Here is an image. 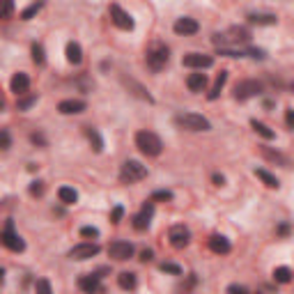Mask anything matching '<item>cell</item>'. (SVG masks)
<instances>
[{
	"mask_svg": "<svg viewBox=\"0 0 294 294\" xmlns=\"http://www.w3.org/2000/svg\"><path fill=\"white\" fill-rule=\"evenodd\" d=\"M10 145H12V138H10V131L7 129H3L0 131V147H3V150H10Z\"/></svg>",
	"mask_w": 294,
	"mask_h": 294,
	"instance_id": "cell-36",
	"label": "cell"
},
{
	"mask_svg": "<svg viewBox=\"0 0 294 294\" xmlns=\"http://www.w3.org/2000/svg\"><path fill=\"white\" fill-rule=\"evenodd\" d=\"M173 30L177 35H196L198 30H200V26H198V21L196 19H189V17H184V19H177L175 21V26H173Z\"/></svg>",
	"mask_w": 294,
	"mask_h": 294,
	"instance_id": "cell-14",
	"label": "cell"
},
{
	"mask_svg": "<svg viewBox=\"0 0 294 294\" xmlns=\"http://www.w3.org/2000/svg\"><path fill=\"white\" fill-rule=\"evenodd\" d=\"M58 110L62 115H78L85 110V101H81V99H65V101L58 104Z\"/></svg>",
	"mask_w": 294,
	"mask_h": 294,
	"instance_id": "cell-16",
	"label": "cell"
},
{
	"mask_svg": "<svg viewBox=\"0 0 294 294\" xmlns=\"http://www.w3.org/2000/svg\"><path fill=\"white\" fill-rule=\"evenodd\" d=\"M65 55H67V62H71V65H81V60H83V51H81V46H78L76 42L67 44Z\"/></svg>",
	"mask_w": 294,
	"mask_h": 294,
	"instance_id": "cell-20",
	"label": "cell"
},
{
	"mask_svg": "<svg viewBox=\"0 0 294 294\" xmlns=\"http://www.w3.org/2000/svg\"><path fill=\"white\" fill-rule=\"evenodd\" d=\"M12 12H14V3H12V0H3V14H0V17H3V19H10Z\"/></svg>",
	"mask_w": 294,
	"mask_h": 294,
	"instance_id": "cell-38",
	"label": "cell"
},
{
	"mask_svg": "<svg viewBox=\"0 0 294 294\" xmlns=\"http://www.w3.org/2000/svg\"><path fill=\"white\" fill-rule=\"evenodd\" d=\"M285 122H287V129L294 131V108H287V110H285Z\"/></svg>",
	"mask_w": 294,
	"mask_h": 294,
	"instance_id": "cell-41",
	"label": "cell"
},
{
	"mask_svg": "<svg viewBox=\"0 0 294 294\" xmlns=\"http://www.w3.org/2000/svg\"><path fill=\"white\" fill-rule=\"evenodd\" d=\"M33 60H35V65H39V67L46 62V53H44L42 44H33Z\"/></svg>",
	"mask_w": 294,
	"mask_h": 294,
	"instance_id": "cell-29",
	"label": "cell"
},
{
	"mask_svg": "<svg viewBox=\"0 0 294 294\" xmlns=\"http://www.w3.org/2000/svg\"><path fill=\"white\" fill-rule=\"evenodd\" d=\"M108 255L113 257V260H117V262L129 260V257H133V244H129V241H122V239L113 241V244L108 246Z\"/></svg>",
	"mask_w": 294,
	"mask_h": 294,
	"instance_id": "cell-9",
	"label": "cell"
},
{
	"mask_svg": "<svg viewBox=\"0 0 294 294\" xmlns=\"http://www.w3.org/2000/svg\"><path fill=\"white\" fill-rule=\"evenodd\" d=\"M39 10H42V3H35V5H30L28 10H23V12H21V19H23V21H30V19H33Z\"/></svg>",
	"mask_w": 294,
	"mask_h": 294,
	"instance_id": "cell-31",
	"label": "cell"
},
{
	"mask_svg": "<svg viewBox=\"0 0 294 294\" xmlns=\"http://www.w3.org/2000/svg\"><path fill=\"white\" fill-rule=\"evenodd\" d=\"M186 85H189L191 92H202L205 87H207V76L205 74H191L186 78Z\"/></svg>",
	"mask_w": 294,
	"mask_h": 294,
	"instance_id": "cell-19",
	"label": "cell"
},
{
	"mask_svg": "<svg viewBox=\"0 0 294 294\" xmlns=\"http://www.w3.org/2000/svg\"><path fill=\"white\" fill-rule=\"evenodd\" d=\"M209 248H212L214 253H218V255H225V253H230V241L225 239L223 234H212L209 237Z\"/></svg>",
	"mask_w": 294,
	"mask_h": 294,
	"instance_id": "cell-17",
	"label": "cell"
},
{
	"mask_svg": "<svg viewBox=\"0 0 294 294\" xmlns=\"http://www.w3.org/2000/svg\"><path fill=\"white\" fill-rule=\"evenodd\" d=\"M110 19H113V23L120 28V30H133V26H136V23H133V17H131L129 12L122 10L117 3L110 5Z\"/></svg>",
	"mask_w": 294,
	"mask_h": 294,
	"instance_id": "cell-8",
	"label": "cell"
},
{
	"mask_svg": "<svg viewBox=\"0 0 294 294\" xmlns=\"http://www.w3.org/2000/svg\"><path fill=\"white\" fill-rule=\"evenodd\" d=\"M152 216H154V205H152V200H150V202H145L140 212L133 216V228H136L138 232L147 230L150 228V223H152Z\"/></svg>",
	"mask_w": 294,
	"mask_h": 294,
	"instance_id": "cell-12",
	"label": "cell"
},
{
	"mask_svg": "<svg viewBox=\"0 0 294 294\" xmlns=\"http://www.w3.org/2000/svg\"><path fill=\"white\" fill-rule=\"evenodd\" d=\"M273 280H276V283H280V285H287L289 280H292V269L276 267V269H273Z\"/></svg>",
	"mask_w": 294,
	"mask_h": 294,
	"instance_id": "cell-28",
	"label": "cell"
},
{
	"mask_svg": "<svg viewBox=\"0 0 294 294\" xmlns=\"http://www.w3.org/2000/svg\"><path fill=\"white\" fill-rule=\"evenodd\" d=\"M154 200L170 202V200H173V193H170V191H154V193H152V202H154Z\"/></svg>",
	"mask_w": 294,
	"mask_h": 294,
	"instance_id": "cell-33",
	"label": "cell"
},
{
	"mask_svg": "<svg viewBox=\"0 0 294 294\" xmlns=\"http://www.w3.org/2000/svg\"><path fill=\"white\" fill-rule=\"evenodd\" d=\"M212 42L216 44V49H232V46H239V44H248L251 42V33L246 28H230L223 35L216 33L212 37Z\"/></svg>",
	"mask_w": 294,
	"mask_h": 294,
	"instance_id": "cell-1",
	"label": "cell"
},
{
	"mask_svg": "<svg viewBox=\"0 0 294 294\" xmlns=\"http://www.w3.org/2000/svg\"><path fill=\"white\" fill-rule=\"evenodd\" d=\"M214 184H216V186H225V177H223V175H214Z\"/></svg>",
	"mask_w": 294,
	"mask_h": 294,
	"instance_id": "cell-46",
	"label": "cell"
},
{
	"mask_svg": "<svg viewBox=\"0 0 294 294\" xmlns=\"http://www.w3.org/2000/svg\"><path fill=\"white\" fill-rule=\"evenodd\" d=\"M262 154H264V157H267L269 161H278V164H280V166H285V164H287V159H285L283 154H278V152H271V150H269V147H262Z\"/></svg>",
	"mask_w": 294,
	"mask_h": 294,
	"instance_id": "cell-30",
	"label": "cell"
},
{
	"mask_svg": "<svg viewBox=\"0 0 294 294\" xmlns=\"http://www.w3.org/2000/svg\"><path fill=\"white\" fill-rule=\"evenodd\" d=\"M117 283H120L122 289H136L138 280H136V273H131V271H122L120 276H117Z\"/></svg>",
	"mask_w": 294,
	"mask_h": 294,
	"instance_id": "cell-26",
	"label": "cell"
},
{
	"mask_svg": "<svg viewBox=\"0 0 294 294\" xmlns=\"http://www.w3.org/2000/svg\"><path fill=\"white\" fill-rule=\"evenodd\" d=\"M78 287L83 289V292H101V276H97V273H87V276H81L78 278Z\"/></svg>",
	"mask_w": 294,
	"mask_h": 294,
	"instance_id": "cell-15",
	"label": "cell"
},
{
	"mask_svg": "<svg viewBox=\"0 0 294 294\" xmlns=\"http://www.w3.org/2000/svg\"><path fill=\"white\" fill-rule=\"evenodd\" d=\"M228 292H248V287H244V285H230Z\"/></svg>",
	"mask_w": 294,
	"mask_h": 294,
	"instance_id": "cell-44",
	"label": "cell"
},
{
	"mask_svg": "<svg viewBox=\"0 0 294 294\" xmlns=\"http://www.w3.org/2000/svg\"><path fill=\"white\" fill-rule=\"evenodd\" d=\"M58 198H60V202H65V205H76L78 202V193L71 186H60L58 189Z\"/></svg>",
	"mask_w": 294,
	"mask_h": 294,
	"instance_id": "cell-22",
	"label": "cell"
},
{
	"mask_svg": "<svg viewBox=\"0 0 294 294\" xmlns=\"http://www.w3.org/2000/svg\"><path fill=\"white\" fill-rule=\"evenodd\" d=\"M168 239H170V244H173V248H186L191 241V232L184 225H173V228L168 230Z\"/></svg>",
	"mask_w": 294,
	"mask_h": 294,
	"instance_id": "cell-10",
	"label": "cell"
},
{
	"mask_svg": "<svg viewBox=\"0 0 294 294\" xmlns=\"http://www.w3.org/2000/svg\"><path fill=\"white\" fill-rule=\"evenodd\" d=\"M147 177V168L140 164V161H133V159H129V161H124L120 168V182L122 184H136V182L145 180Z\"/></svg>",
	"mask_w": 294,
	"mask_h": 294,
	"instance_id": "cell-5",
	"label": "cell"
},
{
	"mask_svg": "<svg viewBox=\"0 0 294 294\" xmlns=\"http://www.w3.org/2000/svg\"><path fill=\"white\" fill-rule=\"evenodd\" d=\"M276 232L280 234V237H285V234L289 232V225H287V223H280V225H278V230H276Z\"/></svg>",
	"mask_w": 294,
	"mask_h": 294,
	"instance_id": "cell-43",
	"label": "cell"
},
{
	"mask_svg": "<svg viewBox=\"0 0 294 294\" xmlns=\"http://www.w3.org/2000/svg\"><path fill=\"white\" fill-rule=\"evenodd\" d=\"M251 126H253V131H255L257 136H262L264 140H273V138H276V131H271L267 124H262V122L251 120Z\"/></svg>",
	"mask_w": 294,
	"mask_h": 294,
	"instance_id": "cell-25",
	"label": "cell"
},
{
	"mask_svg": "<svg viewBox=\"0 0 294 294\" xmlns=\"http://www.w3.org/2000/svg\"><path fill=\"white\" fill-rule=\"evenodd\" d=\"M248 21L255 23V26H276L278 19L273 14H257V12H253V14H248Z\"/></svg>",
	"mask_w": 294,
	"mask_h": 294,
	"instance_id": "cell-21",
	"label": "cell"
},
{
	"mask_svg": "<svg viewBox=\"0 0 294 294\" xmlns=\"http://www.w3.org/2000/svg\"><path fill=\"white\" fill-rule=\"evenodd\" d=\"M35 289H37V292H44V294H51V283L49 280H37V283H35Z\"/></svg>",
	"mask_w": 294,
	"mask_h": 294,
	"instance_id": "cell-40",
	"label": "cell"
},
{
	"mask_svg": "<svg viewBox=\"0 0 294 294\" xmlns=\"http://www.w3.org/2000/svg\"><path fill=\"white\" fill-rule=\"evenodd\" d=\"M255 177L264 182V186H269V189H278V186H280V182H278L276 177H273L269 170H264V168H255Z\"/></svg>",
	"mask_w": 294,
	"mask_h": 294,
	"instance_id": "cell-23",
	"label": "cell"
},
{
	"mask_svg": "<svg viewBox=\"0 0 294 294\" xmlns=\"http://www.w3.org/2000/svg\"><path fill=\"white\" fill-rule=\"evenodd\" d=\"M42 193H44V182L35 180L33 184H30V196H42Z\"/></svg>",
	"mask_w": 294,
	"mask_h": 294,
	"instance_id": "cell-37",
	"label": "cell"
},
{
	"mask_svg": "<svg viewBox=\"0 0 294 294\" xmlns=\"http://www.w3.org/2000/svg\"><path fill=\"white\" fill-rule=\"evenodd\" d=\"M152 257H154L152 251H142V253H140V262H150Z\"/></svg>",
	"mask_w": 294,
	"mask_h": 294,
	"instance_id": "cell-45",
	"label": "cell"
},
{
	"mask_svg": "<svg viewBox=\"0 0 294 294\" xmlns=\"http://www.w3.org/2000/svg\"><path fill=\"white\" fill-rule=\"evenodd\" d=\"M136 147L145 154V157H159L161 150H164V142H161V138H159L154 131H138Z\"/></svg>",
	"mask_w": 294,
	"mask_h": 294,
	"instance_id": "cell-2",
	"label": "cell"
},
{
	"mask_svg": "<svg viewBox=\"0 0 294 294\" xmlns=\"http://www.w3.org/2000/svg\"><path fill=\"white\" fill-rule=\"evenodd\" d=\"M175 124L180 126V129H186V131H209L212 129L207 117H202V115H198V113L175 115Z\"/></svg>",
	"mask_w": 294,
	"mask_h": 294,
	"instance_id": "cell-4",
	"label": "cell"
},
{
	"mask_svg": "<svg viewBox=\"0 0 294 294\" xmlns=\"http://www.w3.org/2000/svg\"><path fill=\"white\" fill-rule=\"evenodd\" d=\"M161 271L173 273V276H182V267H177L175 262H164V264H161Z\"/></svg>",
	"mask_w": 294,
	"mask_h": 294,
	"instance_id": "cell-32",
	"label": "cell"
},
{
	"mask_svg": "<svg viewBox=\"0 0 294 294\" xmlns=\"http://www.w3.org/2000/svg\"><path fill=\"white\" fill-rule=\"evenodd\" d=\"M260 92H262V83H257V81H241L234 85V99H237V101L253 99Z\"/></svg>",
	"mask_w": 294,
	"mask_h": 294,
	"instance_id": "cell-7",
	"label": "cell"
},
{
	"mask_svg": "<svg viewBox=\"0 0 294 294\" xmlns=\"http://www.w3.org/2000/svg\"><path fill=\"white\" fill-rule=\"evenodd\" d=\"M168 58H170V51L166 44L157 42L152 44L150 49H147V55H145V60H147V67L152 71H161L166 65H168Z\"/></svg>",
	"mask_w": 294,
	"mask_h": 294,
	"instance_id": "cell-3",
	"label": "cell"
},
{
	"mask_svg": "<svg viewBox=\"0 0 294 294\" xmlns=\"http://www.w3.org/2000/svg\"><path fill=\"white\" fill-rule=\"evenodd\" d=\"M30 138H33V142H37V145H46V138H44L42 136V133H33V136H30Z\"/></svg>",
	"mask_w": 294,
	"mask_h": 294,
	"instance_id": "cell-42",
	"label": "cell"
},
{
	"mask_svg": "<svg viewBox=\"0 0 294 294\" xmlns=\"http://www.w3.org/2000/svg\"><path fill=\"white\" fill-rule=\"evenodd\" d=\"M10 87H12V92L19 94V97H21V94H26L28 87H30V78H28V74H14Z\"/></svg>",
	"mask_w": 294,
	"mask_h": 294,
	"instance_id": "cell-18",
	"label": "cell"
},
{
	"mask_svg": "<svg viewBox=\"0 0 294 294\" xmlns=\"http://www.w3.org/2000/svg\"><path fill=\"white\" fill-rule=\"evenodd\" d=\"M81 237H85V239H94V237H99V230L92 228V225H85V228H81Z\"/></svg>",
	"mask_w": 294,
	"mask_h": 294,
	"instance_id": "cell-35",
	"label": "cell"
},
{
	"mask_svg": "<svg viewBox=\"0 0 294 294\" xmlns=\"http://www.w3.org/2000/svg\"><path fill=\"white\" fill-rule=\"evenodd\" d=\"M122 216H124V207H120V205H117V207H113V214H110V221H113V223H120V221H122Z\"/></svg>",
	"mask_w": 294,
	"mask_h": 294,
	"instance_id": "cell-39",
	"label": "cell"
},
{
	"mask_svg": "<svg viewBox=\"0 0 294 294\" xmlns=\"http://www.w3.org/2000/svg\"><path fill=\"white\" fill-rule=\"evenodd\" d=\"M182 65L189 67V69H207V67L214 65V58L205 53H189L182 58Z\"/></svg>",
	"mask_w": 294,
	"mask_h": 294,
	"instance_id": "cell-11",
	"label": "cell"
},
{
	"mask_svg": "<svg viewBox=\"0 0 294 294\" xmlns=\"http://www.w3.org/2000/svg\"><path fill=\"white\" fill-rule=\"evenodd\" d=\"M0 241H3V246H5V248H10V251H14V253H23V251H26V241H23L21 237L14 232L12 221H7V228L0 232Z\"/></svg>",
	"mask_w": 294,
	"mask_h": 294,
	"instance_id": "cell-6",
	"label": "cell"
},
{
	"mask_svg": "<svg viewBox=\"0 0 294 294\" xmlns=\"http://www.w3.org/2000/svg\"><path fill=\"white\" fill-rule=\"evenodd\" d=\"M85 136H87V140L92 142V150L97 154L104 150V140H101V136H99L97 129H92V126H85Z\"/></svg>",
	"mask_w": 294,
	"mask_h": 294,
	"instance_id": "cell-24",
	"label": "cell"
},
{
	"mask_svg": "<svg viewBox=\"0 0 294 294\" xmlns=\"http://www.w3.org/2000/svg\"><path fill=\"white\" fill-rule=\"evenodd\" d=\"M225 81H228V71H221V74H218V76H216V83H214L212 92L207 94V99H209V101H214V99H218V94H221V90H223Z\"/></svg>",
	"mask_w": 294,
	"mask_h": 294,
	"instance_id": "cell-27",
	"label": "cell"
},
{
	"mask_svg": "<svg viewBox=\"0 0 294 294\" xmlns=\"http://www.w3.org/2000/svg\"><path fill=\"white\" fill-rule=\"evenodd\" d=\"M99 253V246L97 244H76L74 248L69 251L71 260H90Z\"/></svg>",
	"mask_w": 294,
	"mask_h": 294,
	"instance_id": "cell-13",
	"label": "cell"
},
{
	"mask_svg": "<svg viewBox=\"0 0 294 294\" xmlns=\"http://www.w3.org/2000/svg\"><path fill=\"white\" fill-rule=\"evenodd\" d=\"M35 101H37V94H33V97H26V99H19V110H28L30 108V106L35 104Z\"/></svg>",
	"mask_w": 294,
	"mask_h": 294,
	"instance_id": "cell-34",
	"label": "cell"
}]
</instances>
